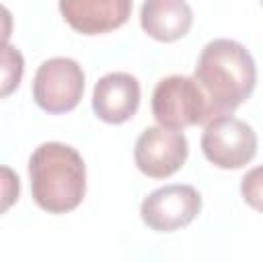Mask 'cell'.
I'll return each mask as SVG.
<instances>
[{
    "label": "cell",
    "mask_w": 263,
    "mask_h": 263,
    "mask_svg": "<svg viewBox=\"0 0 263 263\" xmlns=\"http://www.w3.org/2000/svg\"><path fill=\"white\" fill-rule=\"evenodd\" d=\"M201 212V195L191 185H164L148 193L140 205L142 222L154 232H175Z\"/></svg>",
    "instance_id": "8992f818"
},
{
    "label": "cell",
    "mask_w": 263,
    "mask_h": 263,
    "mask_svg": "<svg viewBox=\"0 0 263 263\" xmlns=\"http://www.w3.org/2000/svg\"><path fill=\"white\" fill-rule=\"evenodd\" d=\"M33 201L49 214L76 210L86 193V166L80 152L62 142H43L29 158Z\"/></svg>",
    "instance_id": "7a4b0ae2"
},
{
    "label": "cell",
    "mask_w": 263,
    "mask_h": 263,
    "mask_svg": "<svg viewBox=\"0 0 263 263\" xmlns=\"http://www.w3.org/2000/svg\"><path fill=\"white\" fill-rule=\"evenodd\" d=\"M201 152L218 168H242L257 154V134L247 121L222 115L205 123Z\"/></svg>",
    "instance_id": "5b68a950"
},
{
    "label": "cell",
    "mask_w": 263,
    "mask_h": 263,
    "mask_svg": "<svg viewBox=\"0 0 263 263\" xmlns=\"http://www.w3.org/2000/svg\"><path fill=\"white\" fill-rule=\"evenodd\" d=\"M140 25L148 37L171 43L189 33L193 25V10L187 0H144Z\"/></svg>",
    "instance_id": "30bf717a"
},
{
    "label": "cell",
    "mask_w": 263,
    "mask_h": 263,
    "mask_svg": "<svg viewBox=\"0 0 263 263\" xmlns=\"http://www.w3.org/2000/svg\"><path fill=\"white\" fill-rule=\"evenodd\" d=\"M2 97H8L21 82L23 76V55L18 49L4 45V55H2Z\"/></svg>",
    "instance_id": "7c38bea8"
},
{
    "label": "cell",
    "mask_w": 263,
    "mask_h": 263,
    "mask_svg": "<svg viewBox=\"0 0 263 263\" xmlns=\"http://www.w3.org/2000/svg\"><path fill=\"white\" fill-rule=\"evenodd\" d=\"M132 6V0H60L64 21L82 35H103L119 29L127 23Z\"/></svg>",
    "instance_id": "ba28073f"
},
{
    "label": "cell",
    "mask_w": 263,
    "mask_h": 263,
    "mask_svg": "<svg viewBox=\"0 0 263 263\" xmlns=\"http://www.w3.org/2000/svg\"><path fill=\"white\" fill-rule=\"evenodd\" d=\"M259 4H261V6H263V0H259Z\"/></svg>",
    "instance_id": "4fadbf2b"
},
{
    "label": "cell",
    "mask_w": 263,
    "mask_h": 263,
    "mask_svg": "<svg viewBox=\"0 0 263 263\" xmlns=\"http://www.w3.org/2000/svg\"><path fill=\"white\" fill-rule=\"evenodd\" d=\"M33 99L35 103L51 113H68L78 107L84 92V72L72 58L45 60L33 76Z\"/></svg>",
    "instance_id": "277c9868"
},
{
    "label": "cell",
    "mask_w": 263,
    "mask_h": 263,
    "mask_svg": "<svg viewBox=\"0 0 263 263\" xmlns=\"http://www.w3.org/2000/svg\"><path fill=\"white\" fill-rule=\"evenodd\" d=\"M193 78L201 86L212 119L232 115L255 90L257 66L247 47L234 39L210 41L195 64Z\"/></svg>",
    "instance_id": "6da1fadb"
},
{
    "label": "cell",
    "mask_w": 263,
    "mask_h": 263,
    "mask_svg": "<svg viewBox=\"0 0 263 263\" xmlns=\"http://www.w3.org/2000/svg\"><path fill=\"white\" fill-rule=\"evenodd\" d=\"M240 195L245 203L257 212H263V164L253 166L240 179Z\"/></svg>",
    "instance_id": "8fae6325"
},
{
    "label": "cell",
    "mask_w": 263,
    "mask_h": 263,
    "mask_svg": "<svg viewBox=\"0 0 263 263\" xmlns=\"http://www.w3.org/2000/svg\"><path fill=\"white\" fill-rule=\"evenodd\" d=\"M189 144L179 129L164 125L146 127L134 148V160L142 175L150 179H166L175 175L187 160Z\"/></svg>",
    "instance_id": "52a82bcc"
},
{
    "label": "cell",
    "mask_w": 263,
    "mask_h": 263,
    "mask_svg": "<svg viewBox=\"0 0 263 263\" xmlns=\"http://www.w3.org/2000/svg\"><path fill=\"white\" fill-rule=\"evenodd\" d=\"M150 107L158 125L179 132L189 125H205L212 121L210 103L191 76L173 74L158 80L152 90Z\"/></svg>",
    "instance_id": "3957f363"
},
{
    "label": "cell",
    "mask_w": 263,
    "mask_h": 263,
    "mask_svg": "<svg viewBox=\"0 0 263 263\" xmlns=\"http://www.w3.org/2000/svg\"><path fill=\"white\" fill-rule=\"evenodd\" d=\"M140 107V82L127 72H109L92 88L95 115L111 125L125 123Z\"/></svg>",
    "instance_id": "9c48e42d"
}]
</instances>
